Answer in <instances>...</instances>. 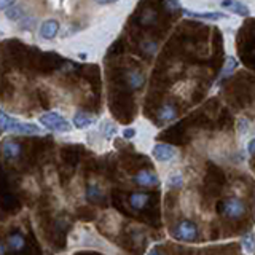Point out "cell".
Returning <instances> with one entry per match:
<instances>
[{"mask_svg":"<svg viewBox=\"0 0 255 255\" xmlns=\"http://www.w3.org/2000/svg\"><path fill=\"white\" fill-rule=\"evenodd\" d=\"M179 206H180V211L185 215H188V217H190V215L196 214V211H198V199H196L193 191H190V190L183 191L182 196H180Z\"/></svg>","mask_w":255,"mask_h":255,"instance_id":"obj_9","label":"cell"},{"mask_svg":"<svg viewBox=\"0 0 255 255\" xmlns=\"http://www.w3.org/2000/svg\"><path fill=\"white\" fill-rule=\"evenodd\" d=\"M135 134H137V131H135V128L129 126V128H125V129L122 131V135H123V139L126 140H131L135 137Z\"/></svg>","mask_w":255,"mask_h":255,"instance_id":"obj_28","label":"cell"},{"mask_svg":"<svg viewBox=\"0 0 255 255\" xmlns=\"http://www.w3.org/2000/svg\"><path fill=\"white\" fill-rule=\"evenodd\" d=\"M238 66V61L233 58V56H230V58L225 59V64H223V69H222V74H220V78H225L228 75L233 74V70L236 69Z\"/></svg>","mask_w":255,"mask_h":255,"instance_id":"obj_23","label":"cell"},{"mask_svg":"<svg viewBox=\"0 0 255 255\" xmlns=\"http://www.w3.org/2000/svg\"><path fill=\"white\" fill-rule=\"evenodd\" d=\"M0 132H11V134H21V135H37L42 134L40 126L35 123H26L18 118H13L8 115L5 110L0 109Z\"/></svg>","mask_w":255,"mask_h":255,"instance_id":"obj_2","label":"cell"},{"mask_svg":"<svg viewBox=\"0 0 255 255\" xmlns=\"http://www.w3.org/2000/svg\"><path fill=\"white\" fill-rule=\"evenodd\" d=\"M134 182H135V185L143 187V188L158 187L159 185V175L151 169H142L134 175Z\"/></svg>","mask_w":255,"mask_h":255,"instance_id":"obj_8","label":"cell"},{"mask_svg":"<svg viewBox=\"0 0 255 255\" xmlns=\"http://www.w3.org/2000/svg\"><path fill=\"white\" fill-rule=\"evenodd\" d=\"M166 188L167 190H180L185 185V175L182 171L174 169L166 175Z\"/></svg>","mask_w":255,"mask_h":255,"instance_id":"obj_14","label":"cell"},{"mask_svg":"<svg viewBox=\"0 0 255 255\" xmlns=\"http://www.w3.org/2000/svg\"><path fill=\"white\" fill-rule=\"evenodd\" d=\"M16 0H0V11L2 10H6V8H10L14 5Z\"/></svg>","mask_w":255,"mask_h":255,"instance_id":"obj_29","label":"cell"},{"mask_svg":"<svg viewBox=\"0 0 255 255\" xmlns=\"http://www.w3.org/2000/svg\"><path fill=\"white\" fill-rule=\"evenodd\" d=\"M85 198L90 199V201H101L104 198V187L102 183L98 180H91L88 185L85 187Z\"/></svg>","mask_w":255,"mask_h":255,"instance_id":"obj_15","label":"cell"},{"mask_svg":"<svg viewBox=\"0 0 255 255\" xmlns=\"http://www.w3.org/2000/svg\"><path fill=\"white\" fill-rule=\"evenodd\" d=\"M236 131L238 134L241 135V137H246L247 134H249L251 131V122L247 118L241 117V118H238V122H236Z\"/></svg>","mask_w":255,"mask_h":255,"instance_id":"obj_24","label":"cell"},{"mask_svg":"<svg viewBox=\"0 0 255 255\" xmlns=\"http://www.w3.org/2000/svg\"><path fill=\"white\" fill-rule=\"evenodd\" d=\"M222 8H225L230 13H235L238 16H243V18H247V16H251V10L249 6L246 3L239 2V0H223L220 3Z\"/></svg>","mask_w":255,"mask_h":255,"instance_id":"obj_11","label":"cell"},{"mask_svg":"<svg viewBox=\"0 0 255 255\" xmlns=\"http://www.w3.org/2000/svg\"><path fill=\"white\" fill-rule=\"evenodd\" d=\"M182 11L185 16H188V18L204 19V21H220V19L228 18L225 13H220V11H193V10H187V8H183Z\"/></svg>","mask_w":255,"mask_h":255,"instance_id":"obj_10","label":"cell"},{"mask_svg":"<svg viewBox=\"0 0 255 255\" xmlns=\"http://www.w3.org/2000/svg\"><path fill=\"white\" fill-rule=\"evenodd\" d=\"M175 118H177V110H175L172 104H164V106L158 110V120L161 123H169Z\"/></svg>","mask_w":255,"mask_h":255,"instance_id":"obj_17","label":"cell"},{"mask_svg":"<svg viewBox=\"0 0 255 255\" xmlns=\"http://www.w3.org/2000/svg\"><path fill=\"white\" fill-rule=\"evenodd\" d=\"M172 238L182 243H191L198 238V228L195 223H191L188 220L180 222L179 225L172 230Z\"/></svg>","mask_w":255,"mask_h":255,"instance_id":"obj_6","label":"cell"},{"mask_svg":"<svg viewBox=\"0 0 255 255\" xmlns=\"http://www.w3.org/2000/svg\"><path fill=\"white\" fill-rule=\"evenodd\" d=\"M126 82L132 88V90H139V88H142L143 83H145V77H143L137 70H129L126 74Z\"/></svg>","mask_w":255,"mask_h":255,"instance_id":"obj_20","label":"cell"},{"mask_svg":"<svg viewBox=\"0 0 255 255\" xmlns=\"http://www.w3.org/2000/svg\"><path fill=\"white\" fill-rule=\"evenodd\" d=\"M254 151H255V139H249V142H247V155L252 156L254 155Z\"/></svg>","mask_w":255,"mask_h":255,"instance_id":"obj_30","label":"cell"},{"mask_svg":"<svg viewBox=\"0 0 255 255\" xmlns=\"http://www.w3.org/2000/svg\"><path fill=\"white\" fill-rule=\"evenodd\" d=\"M6 254V247L3 243H0V255H5Z\"/></svg>","mask_w":255,"mask_h":255,"instance_id":"obj_32","label":"cell"},{"mask_svg":"<svg viewBox=\"0 0 255 255\" xmlns=\"http://www.w3.org/2000/svg\"><path fill=\"white\" fill-rule=\"evenodd\" d=\"M38 123L43 128L54 132H70L72 125L67 122V118H64L58 112H46L38 117Z\"/></svg>","mask_w":255,"mask_h":255,"instance_id":"obj_3","label":"cell"},{"mask_svg":"<svg viewBox=\"0 0 255 255\" xmlns=\"http://www.w3.org/2000/svg\"><path fill=\"white\" fill-rule=\"evenodd\" d=\"M22 16H24L22 8L21 6H16V5H13V8H10V10L6 11V18L10 19V21H19Z\"/></svg>","mask_w":255,"mask_h":255,"instance_id":"obj_25","label":"cell"},{"mask_svg":"<svg viewBox=\"0 0 255 255\" xmlns=\"http://www.w3.org/2000/svg\"><path fill=\"white\" fill-rule=\"evenodd\" d=\"M164 8L169 13H175L180 10V0H164Z\"/></svg>","mask_w":255,"mask_h":255,"instance_id":"obj_27","label":"cell"},{"mask_svg":"<svg viewBox=\"0 0 255 255\" xmlns=\"http://www.w3.org/2000/svg\"><path fill=\"white\" fill-rule=\"evenodd\" d=\"M96 3H101V5H109V3H114L118 2V0H94Z\"/></svg>","mask_w":255,"mask_h":255,"instance_id":"obj_31","label":"cell"},{"mask_svg":"<svg viewBox=\"0 0 255 255\" xmlns=\"http://www.w3.org/2000/svg\"><path fill=\"white\" fill-rule=\"evenodd\" d=\"M241 247L246 255H254V233H247L241 238Z\"/></svg>","mask_w":255,"mask_h":255,"instance_id":"obj_22","label":"cell"},{"mask_svg":"<svg viewBox=\"0 0 255 255\" xmlns=\"http://www.w3.org/2000/svg\"><path fill=\"white\" fill-rule=\"evenodd\" d=\"M24 246H26V239H24V236L19 235V233H13V235H10L6 238V247L10 251H13V252L22 251Z\"/></svg>","mask_w":255,"mask_h":255,"instance_id":"obj_19","label":"cell"},{"mask_svg":"<svg viewBox=\"0 0 255 255\" xmlns=\"http://www.w3.org/2000/svg\"><path fill=\"white\" fill-rule=\"evenodd\" d=\"M59 22L56 19H46L42 22V26H40V35L46 40H53L56 35L59 34Z\"/></svg>","mask_w":255,"mask_h":255,"instance_id":"obj_16","label":"cell"},{"mask_svg":"<svg viewBox=\"0 0 255 255\" xmlns=\"http://www.w3.org/2000/svg\"><path fill=\"white\" fill-rule=\"evenodd\" d=\"M99 132L102 135V139H106V140H110V139H114L117 132H118V128L114 122H110V120H104V122L99 125Z\"/></svg>","mask_w":255,"mask_h":255,"instance_id":"obj_18","label":"cell"},{"mask_svg":"<svg viewBox=\"0 0 255 255\" xmlns=\"http://www.w3.org/2000/svg\"><path fill=\"white\" fill-rule=\"evenodd\" d=\"M22 188L26 190V191H29V193H32V195H37L38 193V185H37V182H34V179L32 177H29V179H26L22 182Z\"/></svg>","mask_w":255,"mask_h":255,"instance_id":"obj_26","label":"cell"},{"mask_svg":"<svg viewBox=\"0 0 255 255\" xmlns=\"http://www.w3.org/2000/svg\"><path fill=\"white\" fill-rule=\"evenodd\" d=\"M21 150H22L21 143L13 140V139H6L2 143V155H3L5 159H8V161H13V159L19 158Z\"/></svg>","mask_w":255,"mask_h":255,"instance_id":"obj_12","label":"cell"},{"mask_svg":"<svg viewBox=\"0 0 255 255\" xmlns=\"http://www.w3.org/2000/svg\"><path fill=\"white\" fill-rule=\"evenodd\" d=\"M222 212L228 219H239L241 215L246 214V204L243 203L241 198H228L222 206Z\"/></svg>","mask_w":255,"mask_h":255,"instance_id":"obj_7","label":"cell"},{"mask_svg":"<svg viewBox=\"0 0 255 255\" xmlns=\"http://www.w3.org/2000/svg\"><path fill=\"white\" fill-rule=\"evenodd\" d=\"M0 35H3V32H2V30H0Z\"/></svg>","mask_w":255,"mask_h":255,"instance_id":"obj_34","label":"cell"},{"mask_svg":"<svg viewBox=\"0 0 255 255\" xmlns=\"http://www.w3.org/2000/svg\"><path fill=\"white\" fill-rule=\"evenodd\" d=\"M147 255H159V252H158L156 249H150V251L147 252Z\"/></svg>","mask_w":255,"mask_h":255,"instance_id":"obj_33","label":"cell"},{"mask_svg":"<svg viewBox=\"0 0 255 255\" xmlns=\"http://www.w3.org/2000/svg\"><path fill=\"white\" fill-rule=\"evenodd\" d=\"M96 122H98V120H96L94 115L88 114V112H83V110H78V112H75L72 125H74L77 129H86V128L96 125Z\"/></svg>","mask_w":255,"mask_h":255,"instance_id":"obj_13","label":"cell"},{"mask_svg":"<svg viewBox=\"0 0 255 255\" xmlns=\"http://www.w3.org/2000/svg\"><path fill=\"white\" fill-rule=\"evenodd\" d=\"M148 199H150V196L147 193H140V191H137V193H132L131 195L129 204H131L132 209L140 211V209H143V207L148 204Z\"/></svg>","mask_w":255,"mask_h":255,"instance_id":"obj_21","label":"cell"},{"mask_svg":"<svg viewBox=\"0 0 255 255\" xmlns=\"http://www.w3.org/2000/svg\"><path fill=\"white\" fill-rule=\"evenodd\" d=\"M69 249H93L106 255H123L115 244L107 241L90 223H77L67 238Z\"/></svg>","mask_w":255,"mask_h":255,"instance_id":"obj_1","label":"cell"},{"mask_svg":"<svg viewBox=\"0 0 255 255\" xmlns=\"http://www.w3.org/2000/svg\"><path fill=\"white\" fill-rule=\"evenodd\" d=\"M123 217L117 211H104L99 215V227L106 235H118L122 230Z\"/></svg>","mask_w":255,"mask_h":255,"instance_id":"obj_4","label":"cell"},{"mask_svg":"<svg viewBox=\"0 0 255 255\" xmlns=\"http://www.w3.org/2000/svg\"><path fill=\"white\" fill-rule=\"evenodd\" d=\"M151 156L156 163L159 164H167V163H172L177 159L179 156V150L175 148L171 143H163V142H158L151 147Z\"/></svg>","mask_w":255,"mask_h":255,"instance_id":"obj_5","label":"cell"}]
</instances>
